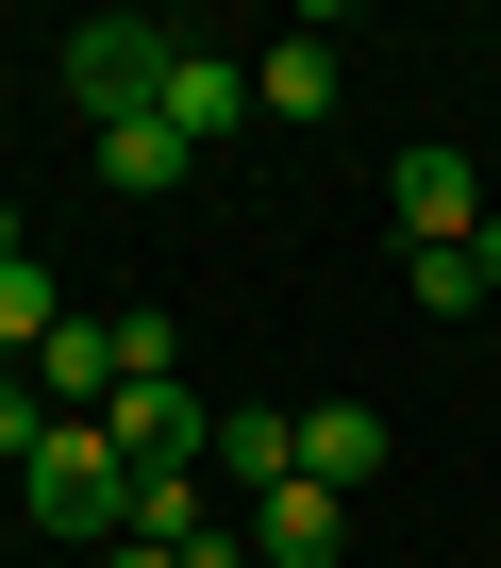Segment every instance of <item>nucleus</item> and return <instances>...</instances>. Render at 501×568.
<instances>
[{
  "instance_id": "obj_15",
  "label": "nucleus",
  "mask_w": 501,
  "mask_h": 568,
  "mask_svg": "<svg viewBox=\"0 0 501 568\" xmlns=\"http://www.w3.org/2000/svg\"><path fill=\"white\" fill-rule=\"evenodd\" d=\"M468 267H484V302H501V217H484V234H468Z\"/></svg>"
},
{
  "instance_id": "obj_12",
  "label": "nucleus",
  "mask_w": 501,
  "mask_h": 568,
  "mask_svg": "<svg viewBox=\"0 0 501 568\" xmlns=\"http://www.w3.org/2000/svg\"><path fill=\"white\" fill-rule=\"evenodd\" d=\"M51 335H68V302H51V267L18 251V267H0V368H34Z\"/></svg>"
},
{
  "instance_id": "obj_14",
  "label": "nucleus",
  "mask_w": 501,
  "mask_h": 568,
  "mask_svg": "<svg viewBox=\"0 0 501 568\" xmlns=\"http://www.w3.org/2000/svg\"><path fill=\"white\" fill-rule=\"evenodd\" d=\"M401 284H418V318H468V302H484V267H468V251H401Z\"/></svg>"
},
{
  "instance_id": "obj_16",
  "label": "nucleus",
  "mask_w": 501,
  "mask_h": 568,
  "mask_svg": "<svg viewBox=\"0 0 501 568\" xmlns=\"http://www.w3.org/2000/svg\"><path fill=\"white\" fill-rule=\"evenodd\" d=\"M101 568H184V551H151V535H117V551H101Z\"/></svg>"
},
{
  "instance_id": "obj_11",
  "label": "nucleus",
  "mask_w": 501,
  "mask_h": 568,
  "mask_svg": "<svg viewBox=\"0 0 501 568\" xmlns=\"http://www.w3.org/2000/svg\"><path fill=\"white\" fill-rule=\"evenodd\" d=\"M201 452H217V468H234L250 501H268V485H301V418H268V402H234V418H217Z\"/></svg>"
},
{
  "instance_id": "obj_9",
  "label": "nucleus",
  "mask_w": 501,
  "mask_h": 568,
  "mask_svg": "<svg viewBox=\"0 0 501 568\" xmlns=\"http://www.w3.org/2000/svg\"><path fill=\"white\" fill-rule=\"evenodd\" d=\"M84 168H101V184H134V201H167V184H184L201 151H184L167 118H101V134H84Z\"/></svg>"
},
{
  "instance_id": "obj_13",
  "label": "nucleus",
  "mask_w": 501,
  "mask_h": 568,
  "mask_svg": "<svg viewBox=\"0 0 501 568\" xmlns=\"http://www.w3.org/2000/svg\"><path fill=\"white\" fill-rule=\"evenodd\" d=\"M51 435H68V418H51V385H34V368H0V452H18V468H34Z\"/></svg>"
},
{
  "instance_id": "obj_4",
  "label": "nucleus",
  "mask_w": 501,
  "mask_h": 568,
  "mask_svg": "<svg viewBox=\"0 0 501 568\" xmlns=\"http://www.w3.org/2000/svg\"><path fill=\"white\" fill-rule=\"evenodd\" d=\"M385 201H401V234H418V251H468V234H484L468 151H401V168H385Z\"/></svg>"
},
{
  "instance_id": "obj_3",
  "label": "nucleus",
  "mask_w": 501,
  "mask_h": 568,
  "mask_svg": "<svg viewBox=\"0 0 501 568\" xmlns=\"http://www.w3.org/2000/svg\"><path fill=\"white\" fill-rule=\"evenodd\" d=\"M101 435H117L134 468H184V452H201L217 418H201V385H184V368H117V402H101Z\"/></svg>"
},
{
  "instance_id": "obj_2",
  "label": "nucleus",
  "mask_w": 501,
  "mask_h": 568,
  "mask_svg": "<svg viewBox=\"0 0 501 568\" xmlns=\"http://www.w3.org/2000/svg\"><path fill=\"white\" fill-rule=\"evenodd\" d=\"M167 68H184L167 18H84V34H68V101H84V134H101V118H151Z\"/></svg>"
},
{
  "instance_id": "obj_1",
  "label": "nucleus",
  "mask_w": 501,
  "mask_h": 568,
  "mask_svg": "<svg viewBox=\"0 0 501 568\" xmlns=\"http://www.w3.org/2000/svg\"><path fill=\"white\" fill-rule=\"evenodd\" d=\"M18 501H34V535H68V551H117V535H134V452H117L101 418H68V435L18 468Z\"/></svg>"
},
{
  "instance_id": "obj_17",
  "label": "nucleus",
  "mask_w": 501,
  "mask_h": 568,
  "mask_svg": "<svg viewBox=\"0 0 501 568\" xmlns=\"http://www.w3.org/2000/svg\"><path fill=\"white\" fill-rule=\"evenodd\" d=\"M0 267H18V201H0Z\"/></svg>"
},
{
  "instance_id": "obj_7",
  "label": "nucleus",
  "mask_w": 501,
  "mask_h": 568,
  "mask_svg": "<svg viewBox=\"0 0 501 568\" xmlns=\"http://www.w3.org/2000/svg\"><path fill=\"white\" fill-rule=\"evenodd\" d=\"M368 468H385V402H301V485H335V501H351Z\"/></svg>"
},
{
  "instance_id": "obj_8",
  "label": "nucleus",
  "mask_w": 501,
  "mask_h": 568,
  "mask_svg": "<svg viewBox=\"0 0 501 568\" xmlns=\"http://www.w3.org/2000/svg\"><path fill=\"white\" fill-rule=\"evenodd\" d=\"M250 568H335V485H268L250 501Z\"/></svg>"
},
{
  "instance_id": "obj_10",
  "label": "nucleus",
  "mask_w": 501,
  "mask_h": 568,
  "mask_svg": "<svg viewBox=\"0 0 501 568\" xmlns=\"http://www.w3.org/2000/svg\"><path fill=\"white\" fill-rule=\"evenodd\" d=\"M34 385H51V418H101V402H117V318H68V335L34 352Z\"/></svg>"
},
{
  "instance_id": "obj_6",
  "label": "nucleus",
  "mask_w": 501,
  "mask_h": 568,
  "mask_svg": "<svg viewBox=\"0 0 501 568\" xmlns=\"http://www.w3.org/2000/svg\"><path fill=\"white\" fill-rule=\"evenodd\" d=\"M151 118H167V134H184V151H217V134H234V118H250V68H234V51H184V68H167V101H151Z\"/></svg>"
},
{
  "instance_id": "obj_5",
  "label": "nucleus",
  "mask_w": 501,
  "mask_h": 568,
  "mask_svg": "<svg viewBox=\"0 0 501 568\" xmlns=\"http://www.w3.org/2000/svg\"><path fill=\"white\" fill-rule=\"evenodd\" d=\"M335 68H351V51H335L318 18L268 34V51H250V118H335Z\"/></svg>"
}]
</instances>
